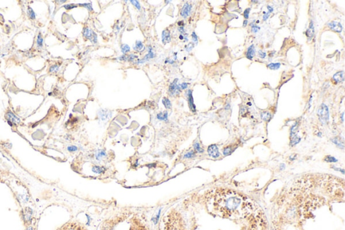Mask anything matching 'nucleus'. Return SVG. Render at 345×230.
I'll use <instances>...</instances> for the list:
<instances>
[{"instance_id":"nucleus-1","label":"nucleus","mask_w":345,"mask_h":230,"mask_svg":"<svg viewBox=\"0 0 345 230\" xmlns=\"http://www.w3.org/2000/svg\"><path fill=\"white\" fill-rule=\"evenodd\" d=\"M213 208L217 215L228 219L246 217L253 211L250 202L235 192L228 190L220 191L216 196Z\"/></svg>"},{"instance_id":"nucleus-32","label":"nucleus","mask_w":345,"mask_h":230,"mask_svg":"<svg viewBox=\"0 0 345 230\" xmlns=\"http://www.w3.org/2000/svg\"><path fill=\"white\" fill-rule=\"evenodd\" d=\"M194 157H195L194 151L191 150V151L185 153V154L184 155V156H183V158H184V159H192V158Z\"/></svg>"},{"instance_id":"nucleus-29","label":"nucleus","mask_w":345,"mask_h":230,"mask_svg":"<svg viewBox=\"0 0 345 230\" xmlns=\"http://www.w3.org/2000/svg\"><path fill=\"white\" fill-rule=\"evenodd\" d=\"M301 138H299V137L297 136H295L293 137H292L291 138V141H290V145L291 146H294L297 145V143H299V141H300Z\"/></svg>"},{"instance_id":"nucleus-30","label":"nucleus","mask_w":345,"mask_h":230,"mask_svg":"<svg viewBox=\"0 0 345 230\" xmlns=\"http://www.w3.org/2000/svg\"><path fill=\"white\" fill-rule=\"evenodd\" d=\"M121 49L122 53H123L124 54H126V53H128V52H129V51H130V47H129L128 45L123 44V45H121Z\"/></svg>"},{"instance_id":"nucleus-21","label":"nucleus","mask_w":345,"mask_h":230,"mask_svg":"<svg viewBox=\"0 0 345 230\" xmlns=\"http://www.w3.org/2000/svg\"><path fill=\"white\" fill-rule=\"evenodd\" d=\"M134 50L136 51H142L144 49V45L141 41H136V45L133 47Z\"/></svg>"},{"instance_id":"nucleus-13","label":"nucleus","mask_w":345,"mask_h":230,"mask_svg":"<svg viewBox=\"0 0 345 230\" xmlns=\"http://www.w3.org/2000/svg\"><path fill=\"white\" fill-rule=\"evenodd\" d=\"M306 35H307V37L309 40H310L313 37H314V23H313L312 21H311L310 26H309L308 29L307 30V31H306Z\"/></svg>"},{"instance_id":"nucleus-28","label":"nucleus","mask_w":345,"mask_h":230,"mask_svg":"<svg viewBox=\"0 0 345 230\" xmlns=\"http://www.w3.org/2000/svg\"><path fill=\"white\" fill-rule=\"evenodd\" d=\"M194 148L196 151L199 153H202L204 152V149L200 146V145L198 143H195L194 144Z\"/></svg>"},{"instance_id":"nucleus-43","label":"nucleus","mask_w":345,"mask_h":230,"mask_svg":"<svg viewBox=\"0 0 345 230\" xmlns=\"http://www.w3.org/2000/svg\"><path fill=\"white\" fill-rule=\"evenodd\" d=\"M259 54V56H260V58H262V59H264V58H265V56H266V53L265 52H263L262 51H260L258 52Z\"/></svg>"},{"instance_id":"nucleus-15","label":"nucleus","mask_w":345,"mask_h":230,"mask_svg":"<svg viewBox=\"0 0 345 230\" xmlns=\"http://www.w3.org/2000/svg\"><path fill=\"white\" fill-rule=\"evenodd\" d=\"M332 78L336 83L342 82V81L344 80V72H339L335 74L333 76Z\"/></svg>"},{"instance_id":"nucleus-2","label":"nucleus","mask_w":345,"mask_h":230,"mask_svg":"<svg viewBox=\"0 0 345 230\" xmlns=\"http://www.w3.org/2000/svg\"><path fill=\"white\" fill-rule=\"evenodd\" d=\"M247 230H266V225H265V220L259 215L258 218H255V221H251V224H249Z\"/></svg>"},{"instance_id":"nucleus-48","label":"nucleus","mask_w":345,"mask_h":230,"mask_svg":"<svg viewBox=\"0 0 345 230\" xmlns=\"http://www.w3.org/2000/svg\"><path fill=\"white\" fill-rule=\"evenodd\" d=\"M156 164L155 163H152V164H149V165H147V167L149 168H153V167H155Z\"/></svg>"},{"instance_id":"nucleus-26","label":"nucleus","mask_w":345,"mask_h":230,"mask_svg":"<svg viewBox=\"0 0 345 230\" xmlns=\"http://www.w3.org/2000/svg\"><path fill=\"white\" fill-rule=\"evenodd\" d=\"M280 63H271L268 65V67L270 70H278L280 67Z\"/></svg>"},{"instance_id":"nucleus-46","label":"nucleus","mask_w":345,"mask_h":230,"mask_svg":"<svg viewBox=\"0 0 345 230\" xmlns=\"http://www.w3.org/2000/svg\"><path fill=\"white\" fill-rule=\"evenodd\" d=\"M178 30L181 33H185V31H184V28H183V26H179Z\"/></svg>"},{"instance_id":"nucleus-53","label":"nucleus","mask_w":345,"mask_h":230,"mask_svg":"<svg viewBox=\"0 0 345 230\" xmlns=\"http://www.w3.org/2000/svg\"><path fill=\"white\" fill-rule=\"evenodd\" d=\"M343 116H344V113L342 114V116H341V118H342V120L343 121Z\"/></svg>"},{"instance_id":"nucleus-16","label":"nucleus","mask_w":345,"mask_h":230,"mask_svg":"<svg viewBox=\"0 0 345 230\" xmlns=\"http://www.w3.org/2000/svg\"><path fill=\"white\" fill-rule=\"evenodd\" d=\"M92 171L94 173H97V174H102V173H103L105 171V168H103V167L95 165L92 167Z\"/></svg>"},{"instance_id":"nucleus-18","label":"nucleus","mask_w":345,"mask_h":230,"mask_svg":"<svg viewBox=\"0 0 345 230\" xmlns=\"http://www.w3.org/2000/svg\"><path fill=\"white\" fill-rule=\"evenodd\" d=\"M157 119L160 121H168V113L167 111L160 112L157 114Z\"/></svg>"},{"instance_id":"nucleus-5","label":"nucleus","mask_w":345,"mask_h":230,"mask_svg":"<svg viewBox=\"0 0 345 230\" xmlns=\"http://www.w3.org/2000/svg\"><path fill=\"white\" fill-rule=\"evenodd\" d=\"M177 82L178 79L177 78L175 80H174L173 82H172L169 86V94H171V96L177 95V94H178L181 91L180 87H179V85L177 84Z\"/></svg>"},{"instance_id":"nucleus-31","label":"nucleus","mask_w":345,"mask_h":230,"mask_svg":"<svg viewBox=\"0 0 345 230\" xmlns=\"http://www.w3.org/2000/svg\"><path fill=\"white\" fill-rule=\"evenodd\" d=\"M324 161L326 162H328V163H335V162H337L338 160L333 157L326 156L325 157V159H324Z\"/></svg>"},{"instance_id":"nucleus-35","label":"nucleus","mask_w":345,"mask_h":230,"mask_svg":"<svg viewBox=\"0 0 345 230\" xmlns=\"http://www.w3.org/2000/svg\"><path fill=\"white\" fill-rule=\"evenodd\" d=\"M79 6H83V7H85L88 9V10L90 11H92V4L91 3H86V4H79Z\"/></svg>"},{"instance_id":"nucleus-11","label":"nucleus","mask_w":345,"mask_h":230,"mask_svg":"<svg viewBox=\"0 0 345 230\" xmlns=\"http://www.w3.org/2000/svg\"><path fill=\"white\" fill-rule=\"evenodd\" d=\"M154 53L153 51V48L150 46H149L148 47V53L146 55H145V57L143 58L142 60H138L137 63L138 64H143V63L147 62V61H148L149 60L152 59V58H154Z\"/></svg>"},{"instance_id":"nucleus-44","label":"nucleus","mask_w":345,"mask_h":230,"mask_svg":"<svg viewBox=\"0 0 345 230\" xmlns=\"http://www.w3.org/2000/svg\"><path fill=\"white\" fill-rule=\"evenodd\" d=\"M187 86H188V84H187V83H186V82H183V83H182V84H181L179 85V87H180V89H182V90H184V89H187Z\"/></svg>"},{"instance_id":"nucleus-23","label":"nucleus","mask_w":345,"mask_h":230,"mask_svg":"<svg viewBox=\"0 0 345 230\" xmlns=\"http://www.w3.org/2000/svg\"><path fill=\"white\" fill-rule=\"evenodd\" d=\"M37 44L38 48H41L43 45V39L41 36V34L40 33L37 35Z\"/></svg>"},{"instance_id":"nucleus-49","label":"nucleus","mask_w":345,"mask_h":230,"mask_svg":"<svg viewBox=\"0 0 345 230\" xmlns=\"http://www.w3.org/2000/svg\"><path fill=\"white\" fill-rule=\"evenodd\" d=\"M178 25L179 26H183V25H184V23H183V21H179L178 22Z\"/></svg>"},{"instance_id":"nucleus-25","label":"nucleus","mask_w":345,"mask_h":230,"mask_svg":"<svg viewBox=\"0 0 345 230\" xmlns=\"http://www.w3.org/2000/svg\"><path fill=\"white\" fill-rule=\"evenodd\" d=\"M105 156H106V153H105V150H100L96 153V159L97 160L101 159L102 158Z\"/></svg>"},{"instance_id":"nucleus-54","label":"nucleus","mask_w":345,"mask_h":230,"mask_svg":"<svg viewBox=\"0 0 345 230\" xmlns=\"http://www.w3.org/2000/svg\"><path fill=\"white\" fill-rule=\"evenodd\" d=\"M27 230H33V228H32V227H28Z\"/></svg>"},{"instance_id":"nucleus-37","label":"nucleus","mask_w":345,"mask_h":230,"mask_svg":"<svg viewBox=\"0 0 345 230\" xmlns=\"http://www.w3.org/2000/svg\"><path fill=\"white\" fill-rule=\"evenodd\" d=\"M130 2H131V4H133V6H134L136 7V8L138 9V10H140V5L139 2H138V1H135V0H131V1H130Z\"/></svg>"},{"instance_id":"nucleus-8","label":"nucleus","mask_w":345,"mask_h":230,"mask_svg":"<svg viewBox=\"0 0 345 230\" xmlns=\"http://www.w3.org/2000/svg\"><path fill=\"white\" fill-rule=\"evenodd\" d=\"M191 10H192V6L188 3H185L184 5H183L182 9H181V16L183 18H187L188 16L190 15V12H191Z\"/></svg>"},{"instance_id":"nucleus-45","label":"nucleus","mask_w":345,"mask_h":230,"mask_svg":"<svg viewBox=\"0 0 345 230\" xmlns=\"http://www.w3.org/2000/svg\"><path fill=\"white\" fill-rule=\"evenodd\" d=\"M270 16V13H264V16H263V20H264V21L265 20H266L268 18V17Z\"/></svg>"},{"instance_id":"nucleus-34","label":"nucleus","mask_w":345,"mask_h":230,"mask_svg":"<svg viewBox=\"0 0 345 230\" xmlns=\"http://www.w3.org/2000/svg\"><path fill=\"white\" fill-rule=\"evenodd\" d=\"M231 152H232V149H231V147H230V146H228V147L224 148V150H223V154H224V155H225V156L230 155Z\"/></svg>"},{"instance_id":"nucleus-47","label":"nucleus","mask_w":345,"mask_h":230,"mask_svg":"<svg viewBox=\"0 0 345 230\" xmlns=\"http://www.w3.org/2000/svg\"><path fill=\"white\" fill-rule=\"evenodd\" d=\"M267 8H268V11H269V13H270L271 12H273V10H273V8H272L271 6H268Z\"/></svg>"},{"instance_id":"nucleus-40","label":"nucleus","mask_w":345,"mask_h":230,"mask_svg":"<svg viewBox=\"0 0 345 230\" xmlns=\"http://www.w3.org/2000/svg\"><path fill=\"white\" fill-rule=\"evenodd\" d=\"M67 150H69L70 152H74V151H76V150H78V148L75 146H68L67 147Z\"/></svg>"},{"instance_id":"nucleus-3","label":"nucleus","mask_w":345,"mask_h":230,"mask_svg":"<svg viewBox=\"0 0 345 230\" xmlns=\"http://www.w3.org/2000/svg\"><path fill=\"white\" fill-rule=\"evenodd\" d=\"M317 116L322 124H325L329 120L328 108L325 104H322L317 109Z\"/></svg>"},{"instance_id":"nucleus-27","label":"nucleus","mask_w":345,"mask_h":230,"mask_svg":"<svg viewBox=\"0 0 345 230\" xmlns=\"http://www.w3.org/2000/svg\"><path fill=\"white\" fill-rule=\"evenodd\" d=\"M332 141L334 143L336 144L338 146H339V147L342 148H344V144L342 142H341V141L339 138H335L332 140Z\"/></svg>"},{"instance_id":"nucleus-17","label":"nucleus","mask_w":345,"mask_h":230,"mask_svg":"<svg viewBox=\"0 0 345 230\" xmlns=\"http://www.w3.org/2000/svg\"><path fill=\"white\" fill-rule=\"evenodd\" d=\"M100 118H101L102 120H105L109 118H110L111 116V112L109 111H105V110H101V111H100V115H99Z\"/></svg>"},{"instance_id":"nucleus-22","label":"nucleus","mask_w":345,"mask_h":230,"mask_svg":"<svg viewBox=\"0 0 345 230\" xmlns=\"http://www.w3.org/2000/svg\"><path fill=\"white\" fill-rule=\"evenodd\" d=\"M162 102L163 103V105H165V108H166V109H171L172 105H171V101H170L169 99L164 97L163 99Z\"/></svg>"},{"instance_id":"nucleus-51","label":"nucleus","mask_w":345,"mask_h":230,"mask_svg":"<svg viewBox=\"0 0 345 230\" xmlns=\"http://www.w3.org/2000/svg\"><path fill=\"white\" fill-rule=\"evenodd\" d=\"M179 39H181V40L183 39V36L182 35H181L180 36H179Z\"/></svg>"},{"instance_id":"nucleus-10","label":"nucleus","mask_w":345,"mask_h":230,"mask_svg":"<svg viewBox=\"0 0 345 230\" xmlns=\"http://www.w3.org/2000/svg\"><path fill=\"white\" fill-rule=\"evenodd\" d=\"M328 26L330 27L332 30L334 31L337 33H340L342 30V26L341 25V24L338 22H331L330 23H328Z\"/></svg>"},{"instance_id":"nucleus-7","label":"nucleus","mask_w":345,"mask_h":230,"mask_svg":"<svg viewBox=\"0 0 345 230\" xmlns=\"http://www.w3.org/2000/svg\"><path fill=\"white\" fill-rule=\"evenodd\" d=\"M208 153L209 156L212 158H218L220 156V153L218 148V146L216 145H212L208 146Z\"/></svg>"},{"instance_id":"nucleus-6","label":"nucleus","mask_w":345,"mask_h":230,"mask_svg":"<svg viewBox=\"0 0 345 230\" xmlns=\"http://www.w3.org/2000/svg\"><path fill=\"white\" fill-rule=\"evenodd\" d=\"M6 118L10 126H12L13 124L16 125L20 122V119L16 116L12 111H8L6 113Z\"/></svg>"},{"instance_id":"nucleus-50","label":"nucleus","mask_w":345,"mask_h":230,"mask_svg":"<svg viewBox=\"0 0 345 230\" xmlns=\"http://www.w3.org/2000/svg\"><path fill=\"white\" fill-rule=\"evenodd\" d=\"M247 23H248V22H247V20H244V22H243V26H244V27H246V26H247Z\"/></svg>"},{"instance_id":"nucleus-33","label":"nucleus","mask_w":345,"mask_h":230,"mask_svg":"<svg viewBox=\"0 0 345 230\" xmlns=\"http://www.w3.org/2000/svg\"><path fill=\"white\" fill-rule=\"evenodd\" d=\"M59 68H60V67H59L58 65H53V66L50 67L49 72L55 73L59 70Z\"/></svg>"},{"instance_id":"nucleus-9","label":"nucleus","mask_w":345,"mask_h":230,"mask_svg":"<svg viewBox=\"0 0 345 230\" xmlns=\"http://www.w3.org/2000/svg\"><path fill=\"white\" fill-rule=\"evenodd\" d=\"M187 94L188 97V103H189L190 109H191L192 111L193 112H196V105H194V99H193L192 97V91L191 90H188Z\"/></svg>"},{"instance_id":"nucleus-24","label":"nucleus","mask_w":345,"mask_h":230,"mask_svg":"<svg viewBox=\"0 0 345 230\" xmlns=\"http://www.w3.org/2000/svg\"><path fill=\"white\" fill-rule=\"evenodd\" d=\"M27 12H28V16L29 18L31 20H35L36 18V14L35 12H34V10L32 9L31 7H28V10H27Z\"/></svg>"},{"instance_id":"nucleus-52","label":"nucleus","mask_w":345,"mask_h":230,"mask_svg":"<svg viewBox=\"0 0 345 230\" xmlns=\"http://www.w3.org/2000/svg\"><path fill=\"white\" fill-rule=\"evenodd\" d=\"M65 1H58V2H59V3H65Z\"/></svg>"},{"instance_id":"nucleus-55","label":"nucleus","mask_w":345,"mask_h":230,"mask_svg":"<svg viewBox=\"0 0 345 230\" xmlns=\"http://www.w3.org/2000/svg\"><path fill=\"white\" fill-rule=\"evenodd\" d=\"M252 2H253V3H258L257 1H252Z\"/></svg>"},{"instance_id":"nucleus-41","label":"nucleus","mask_w":345,"mask_h":230,"mask_svg":"<svg viewBox=\"0 0 345 230\" xmlns=\"http://www.w3.org/2000/svg\"><path fill=\"white\" fill-rule=\"evenodd\" d=\"M193 48H194V45H193V43H189V45H188L185 46V49H186V51H187L188 52L191 51Z\"/></svg>"},{"instance_id":"nucleus-39","label":"nucleus","mask_w":345,"mask_h":230,"mask_svg":"<svg viewBox=\"0 0 345 230\" xmlns=\"http://www.w3.org/2000/svg\"><path fill=\"white\" fill-rule=\"evenodd\" d=\"M249 12H250V8H247V9H246V10L244 11V12H243V16H244V18L246 19H248Z\"/></svg>"},{"instance_id":"nucleus-12","label":"nucleus","mask_w":345,"mask_h":230,"mask_svg":"<svg viewBox=\"0 0 345 230\" xmlns=\"http://www.w3.org/2000/svg\"><path fill=\"white\" fill-rule=\"evenodd\" d=\"M162 40L163 44H166L170 43L171 40V33L169 30H165L162 33Z\"/></svg>"},{"instance_id":"nucleus-19","label":"nucleus","mask_w":345,"mask_h":230,"mask_svg":"<svg viewBox=\"0 0 345 230\" xmlns=\"http://www.w3.org/2000/svg\"><path fill=\"white\" fill-rule=\"evenodd\" d=\"M32 215H33V211L31 210V209H26V211L24 212V217L25 219V220L26 221H30L32 218Z\"/></svg>"},{"instance_id":"nucleus-4","label":"nucleus","mask_w":345,"mask_h":230,"mask_svg":"<svg viewBox=\"0 0 345 230\" xmlns=\"http://www.w3.org/2000/svg\"><path fill=\"white\" fill-rule=\"evenodd\" d=\"M83 35L84 37L86 39L90 40V41L93 43H97V34L95 33L94 31L91 29L88 28V27H86V28H84L83 30Z\"/></svg>"},{"instance_id":"nucleus-38","label":"nucleus","mask_w":345,"mask_h":230,"mask_svg":"<svg viewBox=\"0 0 345 230\" xmlns=\"http://www.w3.org/2000/svg\"><path fill=\"white\" fill-rule=\"evenodd\" d=\"M192 37L193 41H194L196 44H197V41H198V39H197V37L196 33L193 32L192 33Z\"/></svg>"},{"instance_id":"nucleus-20","label":"nucleus","mask_w":345,"mask_h":230,"mask_svg":"<svg viewBox=\"0 0 345 230\" xmlns=\"http://www.w3.org/2000/svg\"><path fill=\"white\" fill-rule=\"evenodd\" d=\"M271 114L268 111H264L261 114V118L265 121H268L271 119Z\"/></svg>"},{"instance_id":"nucleus-14","label":"nucleus","mask_w":345,"mask_h":230,"mask_svg":"<svg viewBox=\"0 0 345 230\" xmlns=\"http://www.w3.org/2000/svg\"><path fill=\"white\" fill-rule=\"evenodd\" d=\"M255 53H256L255 47H254L253 45H251L250 47H249V48L247 49L246 57H247V59L252 60L253 56L255 55Z\"/></svg>"},{"instance_id":"nucleus-42","label":"nucleus","mask_w":345,"mask_h":230,"mask_svg":"<svg viewBox=\"0 0 345 230\" xmlns=\"http://www.w3.org/2000/svg\"><path fill=\"white\" fill-rule=\"evenodd\" d=\"M251 26H252V31H253V33H257L258 31L259 30H260V27H258V26L255 25V24H253H253H251Z\"/></svg>"},{"instance_id":"nucleus-36","label":"nucleus","mask_w":345,"mask_h":230,"mask_svg":"<svg viewBox=\"0 0 345 230\" xmlns=\"http://www.w3.org/2000/svg\"><path fill=\"white\" fill-rule=\"evenodd\" d=\"M77 6L75 5L74 4H66V5H65L63 6V8L65 9H66V10H72V9H73L74 8H76Z\"/></svg>"}]
</instances>
